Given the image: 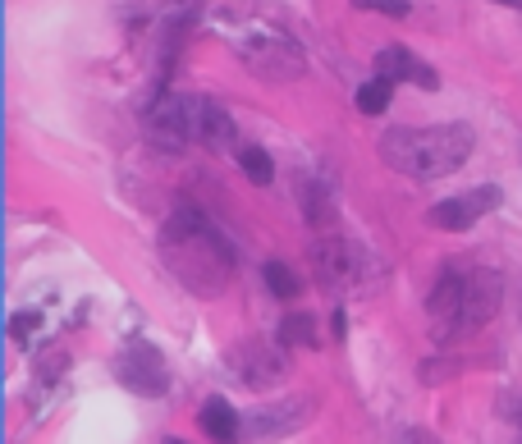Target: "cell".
Returning <instances> with one entry per match:
<instances>
[{
  "mask_svg": "<svg viewBox=\"0 0 522 444\" xmlns=\"http://www.w3.org/2000/svg\"><path fill=\"white\" fill-rule=\"evenodd\" d=\"M161 257L170 275L197 298H216L234 280V252L202 211H179L161 229Z\"/></svg>",
  "mask_w": 522,
  "mask_h": 444,
  "instance_id": "obj_1",
  "label": "cell"
},
{
  "mask_svg": "<svg viewBox=\"0 0 522 444\" xmlns=\"http://www.w3.org/2000/svg\"><path fill=\"white\" fill-rule=\"evenodd\" d=\"M472 124H435V129H390L381 138V161L408 179H445L472 156Z\"/></svg>",
  "mask_w": 522,
  "mask_h": 444,
  "instance_id": "obj_2",
  "label": "cell"
},
{
  "mask_svg": "<svg viewBox=\"0 0 522 444\" xmlns=\"http://www.w3.org/2000/svg\"><path fill=\"white\" fill-rule=\"evenodd\" d=\"M500 303H504V280L490 266H445L431 289V316L445 335L495 321Z\"/></svg>",
  "mask_w": 522,
  "mask_h": 444,
  "instance_id": "obj_3",
  "label": "cell"
},
{
  "mask_svg": "<svg viewBox=\"0 0 522 444\" xmlns=\"http://www.w3.org/2000/svg\"><path fill=\"white\" fill-rule=\"evenodd\" d=\"M229 46L239 51L243 65L266 74V78H275V83L303 74V51H298L294 37L280 33L275 23H261V19L234 23V28H229Z\"/></svg>",
  "mask_w": 522,
  "mask_h": 444,
  "instance_id": "obj_4",
  "label": "cell"
},
{
  "mask_svg": "<svg viewBox=\"0 0 522 444\" xmlns=\"http://www.w3.org/2000/svg\"><path fill=\"white\" fill-rule=\"evenodd\" d=\"M202 120H207V97L170 92L147 110V138L165 152H179L184 142H202Z\"/></svg>",
  "mask_w": 522,
  "mask_h": 444,
  "instance_id": "obj_5",
  "label": "cell"
},
{
  "mask_svg": "<svg viewBox=\"0 0 522 444\" xmlns=\"http://www.w3.org/2000/svg\"><path fill=\"white\" fill-rule=\"evenodd\" d=\"M115 376H120L124 390L147 394V399H161L170 390V367H165L161 348H152L147 339H129L115 358Z\"/></svg>",
  "mask_w": 522,
  "mask_h": 444,
  "instance_id": "obj_6",
  "label": "cell"
},
{
  "mask_svg": "<svg viewBox=\"0 0 522 444\" xmlns=\"http://www.w3.org/2000/svg\"><path fill=\"white\" fill-rule=\"evenodd\" d=\"M229 371L248 390H271L284 380V353L266 339H243V344L229 348Z\"/></svg>",
  "mask_w": 522,
  "mask_h": 444,
  "instance_id": "obj_7",
  "label": "cell"
},
{
  "mask_svg": "<svg viewBox=\"0 0 522 444\" xmlns=\"http://www.w3.org/2000/svg\"><path fill=\"white\" fill-rule=\"evenodd\" d=\"M316 412V399L312 394H298V399H280V403H266V408L248 412V422H243V435L252 440H284V435L303 431L312 422Z\"/></svg>",
  "mask_w": 522,
  "mask_h": 444,
  "instance_id": "obj_8",
  "label": "cell"
},
{
  "mask_svg": "<svg viewBox=\"0 0 522 444\" xmlns=\"http://www.w3.org/2000/svg\"><path fill=\"white\" fill-rule=\"evenodd\" d=\"M316 284L326 293H344L348 284H358L362 271H367V257L362 248H353L348 239H330V243H316Z\"/></svg>",
  "mask_w": 522,
  "mask_h": 444,
  "instance_id": "obj_9",
  "label": "cell"
},
{
  "mask_svg": "<svg viewBox=\"0 0 522 444\" xmlns=\"http://www.w3.org/2000/svg\"><path fill=\"white\" fill-rule=\"evenodd\" d=\"M500 206V188L495 184H481L477 193H458V197H445V202L431 206V225L435 229H472L486 211H495Z\"/></svg>",
  "mask_w": 522,
  "mask_h": 444,
  "instance_id": "obj_10",
  "label": "cell"
},
{
  "mask_svg": "<svg viewBox=\"0 0 522 444\" xmlns=\"http://www.w3.org/2000/svg\"><path fill=\"white\" fill-rule=\"evenodd\" d=\"M376 78H390V83H417V87H440V78H435L431 65H422L413 51H403V46H385L381 55H376Z\"/></svg>",
  "mask_w": 522,
  "mask_h": 444,
  "instance_id": "obj_11",
  "label": "cell"
},
{
  "mask_svg": "<svg viewBox=\"0 0 522 444\" xmlns=\"http://www.w3.org/2000/svg\"><path fill=\"white\" fill-rule=\"evenodd\" d=\"M197 422H202V431H207L216 444H239V435H243V417L229 408L225 399H207V403H202Z\"/></svg>",
  "mask_w": 522,
  "mask_h": 444,
  "instance_id": "obj_12",
  "label": "cell"
},
{
  "mask_svg": "<svg viewBox=\"0 0 522 444\" xmlns=\"http://www.w3.org/2000/svg\"><path fill=\"white\" fill-rule=\"evenodd\" d=\"M202 142H207V147H216V152H225V147H234V142H239V129H234V120H229L225 106H216V101H207V120H202Z\"/></svg>",
  "mask_w": 522,
  "mask_h": 444,
  "instance_id": "obj_13",
  "label": "cell"
},
{
  "mask_svg": "<svg viewBox=\"0 0 522 444\" xmlns=\"http://www.w3.org/2000/svg\"><path fill=\"white\" fill-rule=\"evenodd\" d=\"M280 344L289 348H316L321 339H316V316L312 312H294L280 321Z\"/></svg>",
  "mask_w": 522,
  "mask_h": 444,
  "instance_id": "obj_14",
  "label": "cell"
},
{
  "mask_svg": "<svg viewBox=\"0 0 522 444\" xmlns=\"http://www.w3.org/2000/svg\"><path fill=\"white\" fill-rule=\"evenodd\" d=\"M390 78H367V83L358 87V110L362 115H385L390 110Z\"/></svg>",
  "mask_w": 522,
  "mask_h": 444,
  "instance_id": "obj_15",
  "label": "cell"
},
{
  "mask_svg": "<svg viewBox=\"0 0 522 444\" xmlns=\"http://www.w3.org/2000/svg\"><path fill=\"white\" fill-rule=\"evenodd\" d=\"M239 165H243V174H248L252 184H271L275 179V165L261 147H239Z\"/></svg>",
  "mask_w": 522,
  "mask_h": 444,
  "instance_id": "obj_16",
  "label": "cell"
},
{
  "mask_svg": "<svg viewBox=\"0 0 522 444\" xmlns=\"http://www.w3.org/2000/svg\"><path fill=\"white\" fill-rule=\"evenodd\" d=\"M261 275H266V284H271L275 298H294V293H298V275L289 271L284 261H266V266H261Z\"/></svg>",
  "mask_w": 522,
  "mask_h": 444,
  "instance_id": "obj_17",
  "label": "cell"
},
{
  "mask_svg": "<svg viewBox=\"0 0 522 444\" xmlns=\"http://www.w3.org/2000/svg\"><path fill=\"white\" fill-rule=\"evenodd\" d=\"M42 330V312H14L10 316V335H14V344H28V339Z\"/></svg>",
  "mask_w": 522,
  "mask_h": 444,
  "instance_id": "obj_18",
  "label": "cell"
},
{
  "mask_svg": "<svg viewBox=\"0 0 522 444\" xmlns=\"http://www.w3.org/2000/svg\"><path fill=\"white\" fill-rule=\"evenodd\" d=\"M358 10H376V14H390V19H403L408 14V0H353Z\"/></svg>",
  "mask_w": 522,
  "mask_h": 444,
  "instance_id": "obj_19",
  "label": "cell"
},
{
  "mask_svg": "<svg viewBox=\"0 0 522 444\" xmlns=\"http://www.w3.org/2000/svg\"><path fill=\"white\" fill-rule=\"evenodd\" d=\"M403 444H435V440L426 431H408V435H403Z\"/></svg>",
  "mask_w": 522,
  "mask_h": 444,
  "instance_id": "obj_20",
  "label": "cell"
},
{
  "mask_svg": "<svg viewBox=\"0 0 522 444\" xmlns=\"http://www.w3.org/2000/svg\"><path fill=\"white\" fill-rule=\"evenodd\" d=\"M500 5H518V10H522V0H500Z\"/></svg>",
  "mask_w": 522,
  "mask_h": 444,
  "instance_id": "obj_21",
  "label": "cell"
},
{
  "mask_svg": "<svg viewBox=\"0 0 522 444\" xmlns=\"http://www.w3.org/2000/svg\"><path fill=\"white\" fill-rule=\"evenodd\" d=\"M165 444H184V440H165Z\"/></svg>",
  "mask_w": 522,
  "mask_h": 444,
  "instance_id": "obj_22",
  "label": "cell"
},
{
  "mask_svg": "<svg viewBox=\"0 0 522 444\" xmlns=\"http://www.w3.org/2000/svg\"><path fill=\"white\" fill-rule=\"evenodd\" d=\"M518 444H522V435H518Z\"/></svg>",
  "mask_w": 522,
  "mask_h": 444,
  "instance_id": "obj_23",
  "label": "cell"
}]
</instances>
